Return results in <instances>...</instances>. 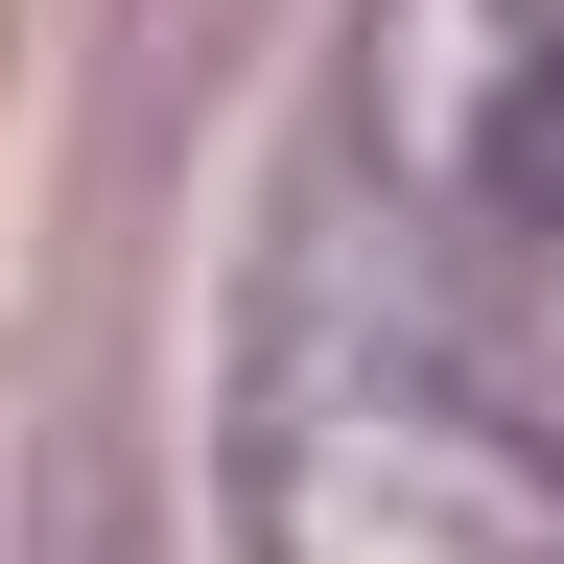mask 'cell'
Here are the masks:
<instances>
[{
  "label": "cell",
  "mask_w": 564,
  "mask_h": 564,
  "mask_svg": "<svg viewBox=\"0 0 564 564\" xmlns=\"http://www.w3.org/2000/svg\"><path fill=\"white\" fill-rule=\"evenodd\" d=\"M329 141H352V212L564 259V0H352Z\"/></svg>",
  "instance_id": "cell-2"
},
{
  "label": "cell",
  "mask_w": 564,
  "mask_h": 564,
  "mask_svg": "<svg viewBox=\"0 0 564 564\" xmlns=\"http://www.w3.org/2000/svg\"><path fill=\"white\" fill-rule=\"evenodd\" d=\"M212 494H236V564H564V423L470 377L447 306L329 212L259 259Z\"/></svg>",
  "instance_id": "cell-1"
}]
</instances>
